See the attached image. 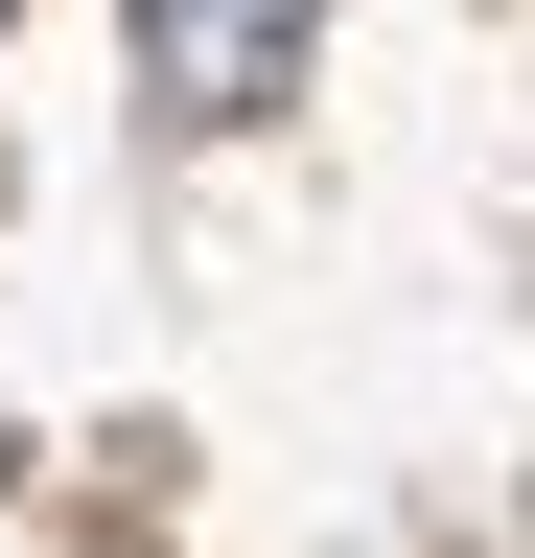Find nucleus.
Here are the masks:
<instances>
[{"instance_id": "obj_1", "label": "nucleus", "mask_w": 535, "mask_h": 558, "mask_svg": "<svg viewBox=\"0 0 535 558\" xmlns=\"http://www.w3.org/2000/svg\"><path fill=\"white\" fill-rule=\"evenodd\" d=\"M303 24H326V0H141V94L163 117H256L303 70Z\"/></svg>"}]
</instances>
